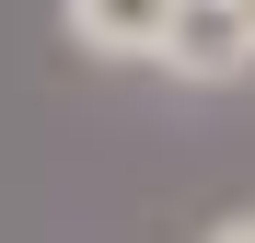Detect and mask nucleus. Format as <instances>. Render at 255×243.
<instances>
[{"label":"nucleus","mask_w":255,"mask_h":243,"mask_svg":"<svg viewBox=\"0 0 255 243\" xmlns=\"http://www.w3.org/2000/svg\"><path fill=\"white\" fill-rule=\"evenodd\" d=\"M151 70H174V81H244L255 70V0H174Z\"/></svg>","instance_id":"f257e3e1"},{"label":"nucleus","mask_w":255,"mask_h":243,"mask_svg":"<svg viewBox=\"0 0 255 243\" xmlns=\"http://www.w3.org/2000/svg\"><path fill=\"white\" fill-rule=\"evenodd\" d=\"M58 23H70L81 58H151L162 23H174V0H58Z\"/></svg>","instance_id":"f03ea898"},{"label":"nucleus","mask_w":255,"mask_h":243,"mask_svg":"<svg viewBox=\"0 0 255 243\" xmlns=\"http://www.w3.org/2000/svg\"><path fill=\"white\" fill-rule=\"evenodd\" d=\"M197 243H255V209H244V220H221V232H197Z\"/></svg>","instance_id":"7ed1b4c3"}]
</instances>
